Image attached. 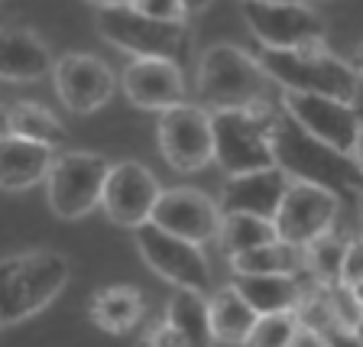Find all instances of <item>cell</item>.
Returning <instances> with one entry per match:
<instances>
[{
	"instance_id": "cell-1",
	"label": "cell",
	"mask_w": 363,
	"mask_h": 347,
	"mask_svg": "<svg viewBox=\"0 0 363 347\" xmlns=\"http://www.w3.org/2000/svg\"><path fill=\"white\" fill-rule=\"evenodd\" d=\"M272 156L289 179L321 185V189L334 192L340 202L363 195V172L354 153H344L311 136L286 111L276 114V123H272Z\"/></svg>"
},
{
	"instance_id": "cell-2",
	"label": "cell",
	"mask_w": 363,
	"mask_h": 347,
	"mask_svg": "<svg viewBox=\"0 0 363 347\" xmlns=\"http://www.w3.org/2000/svg\"><path fill=\"white\" fill-rule=\"evenodd\" d=\"M72 280V260L59 250H26L0 260V318L20 325L55 302Z\"/></svg>"
},
{
	"instance_id": "cell-3",
	"label": "cell",
	"mask_w": 363,
	"mask_h": 347,
	"mask_svg": "<svg viewBox=\"0 0 363 347\" xmlns=\"http://www.w3.org/2000/svg\"><path fill=\"white\" fill-rule=\"evenodd\" d=\"M259 68L282 91H308L331 98L357 101L363 82L347 59L325 49V43L295 45V49H259Z\"/></svg>"
},
{
	"instance_id": "cell-4",
	"label": "cell",
	"mask_w": 363,
	"mask_h": 347,
	"mask_svg": "<svg viewBox=\"0 0 363 347\" xmlns=\"http://www.w3.org/2000/svg\"><path fill=\"white\" fill-rule=\"evenodd\" d=\"M101 39L113 49L133 55V59H169L185 62L191 59V30L189 23H166L156 16H146L133 4L121 7H98L94 16Z\"/></svg>"
},
{
	"instance_id": "cell-5",
	"label": "cell",
	"mask_w": 363,
	"mask_h": 347,
	"mask_svg": "<svg viewBox=\"0 0 363 347\" xmlns=\"http://www.w3.org/2000/svg\"><path fill=\"white\" fill-rule=\"evenodd\" d=\"M272 123H276V111H269L266 101L253 107L211 111L214 163L227 175L276 166V156H272Z\"/></svg>"
},
{
	"instance_id": "cell-6",
	"label": "cell",
	"mask_w": 363,
	"mask_h": 347,
	"mask_svg": "<svg viewBox=\"0 0 363 347\" xmlns=\"http://www.w3.org/2000/svg\"><path fill=\"white\" fill-rule=\"evenodd\" d=\"M269 78L259 68L253 55H247L240 45L218 43L208 45L198 62V98L208 104V111L224 107H253L266 101Z\"/></svg>"
},
{
	"instance_id": "cell-7",
	"label": "cell",
	"mask_w": 363,
	"mask_h": 347,
	"mask_svg": "<svg viewBox=\"0 0 363 347\" xmlns=\"http://www.w3.org/2000/svg\"><path fill=\"white\" fill-rule=\"evenodd\" d=\"M107 163L101 153H62L52 159V169L45 175V202L55 218L82 221L94 208H101V189L107 179Z\"/></svg>"
},
{
	"instance_id": "cell-8",
	"label": "cell",
	"mask_w": 363,
	"mask_h": 347,
	"mask_svg": "<svg viewBox=\"0 0 363 347\" xmlns=\"http://www.w3.org/2000/svg\"><path fill=\"white\" fill-rule=\"evenodd\" d=\"M133 241L143 263L156 272L159 280H166L169 286L198 289V292L211 289V266H208L201 243L172 234V231L152 224V221L133 227Z\"/></svg>"
},
{
	"instance_id": "cell-9",
	"label": "cell",
	"mask_w": 363,
	"mask_h": 347,
	"mask_svg": "<svg viewBox=\"0 0 363 347\" xmlns=\"http://www.w3.org/2000/svg\"><path fill=\"white\" fill-rule=\"evenodd\" d=\"M240 13L263 49L325 43V23L305 0H240Z\"/></svg>"
},
{
	"instance_id": "cell-10",
	"label": "cell",
	"mask_w": 363,
	"mask_h": 347,
	"mask_svg": "<svg viewBox=\"0 0 363 347\" xmlns=\"http://www.w3.org/2000/svg\"><path fill=\"white\" fill-rule=\"evenodd\" d=\"M159 153L175 172H198L214 163V136H211V111L201 104H172L159 111L156 121Z\"/></svg>"
},
{
	"instance_id": "cell-11",
	"label": "cell",
	"mask_w": 363,
	"mask_h": 347,
	"mask_svg": "<svg viewBox=\"0 0 363 347\" xmlns=\"http://www.w3.org/2000/svg\"><path fill=\"white\" fill-rule=\"evenodd\" d=\"M159 192H162V185L150 166H143L140 159H121V163H111V169H107L104 189H101V208L113 224L133 231L152 218Z\"/></svg>"
},
{
	"instance_id": "cell-12",
	"label": "cell",
	"mask_w": 363,
	"mask_h": 347,
	"mask_svg": "<svg viewBox=\"0 0 363 347\" xmlns=\"http://www.w3.org/2000/svg\"><path fill=\"white\" fill-rule=\"evenodd\" d=\"M337 214H340V198L334 192L321 189V185H311V182L292 179L279 208H276V214H272V224H276V237L279 241L305 247L318 234L331 231L337 224Z\"/></svg>"
},
{
	"instance_id": "cell-13",
	"label": "cell",
	"mask_w": 363,
	"mask_h": 347,
	"mask_svg": "<svg viewBox=\"0 0 363 347\" xmlns=\"http://www.w3.org/2000/svg\"><path fill=\"white\" fill-rule=\"evenodd\" d=\"M282 111L295 123H302L311 136L344 153H354L357 133L363 123L354 101L331 98V94H308V91H282Z\"/></svg>"
},
{
	"instance_id": "cell-14",
	"label": "cell",
	"mask_w": 363,
	"mask_h": 347,
	"mask_svg": "<svg viewBox=\"0 0 363 347\" xmlns=\"http://www.w3.org/2000/svg\"><path fill=\"white\" fill-rule=\"evenodd\" d=\"M52 84L65 111L82 114V117L101 111L117 91V78H113L111 65L91 53L59 55L52 65Z\"/></svg>"
},
{
	"instance_id": "cell-15",
	"label": "cell",
	"mask_w": 363,
	"mask_h": 347,
	"mask_svg": "<svg viewBox=\"0 0 363 347\" xmlns=\"http://www.w3.org/2000/svg\"><path fill=\"white\" fill-rule=\"evenodd\" d=\"M220 204L214 198H208L201 189L191 185H172V189L159 192V202L152 208V224L166 227L179 237H189L195 243H214L220 231Z\"/></svg>"
},
{
	"instance_id": "cell-16",
	"label": "cell",
	"mask_w": 363,
	"mask_h": 347,
	"mask_svg": "<svg viewBox=\"0 0 363 347\" xmlns=\"http://www.w3.org/2000/svg\"><path fill=\"white\" fill-rule=\"evenodd\" d=\"M123 98L140 111H166L185 101V72L169 59H133L121 75Z\"/></svg>"
},
{
	"instance_id": "cell-17",
	"label": "cell",
	"mask_w": 363,
	"mask_h": 347,
	"mask_svg": "<svg viewBox=\"0 0 363 347\" xmlns=\"http://www.w3.org/2000/svg\"><path fill=\"white\" fill-rule=\"evenodd\" d=\"M289 175L279 166H263L250 169V172L227 175L224 189H220V211H243V214H259V218H272L279 208L282 195L289 189Z\"/></svg>"
},
{
	"instance_id": "cell-18",
	"label": "cell",
	"mask_w": 363,
	"mask_h": 347,
	"mask_svg": "<svg viewBox=\"0 0 363 347\" xmlns=\"http://www.w3.org/2000/svg\"><path fill=\"white\" fill-rule=\"evenodd\" d=\"M55 150L36 140L16 133H0V189L4 192H26L43 185L52 169Z\"/></svg>"
},
{
	"instance_id": "cell-19",
	"label": "cell",
	"mask_w": 363,
	"mask_h": 347,
	"mask_svg": "<svg viewBox=\"0 0 363 347\" xmlns=\"http://www.w3.org/2000/svg\"><path fill=\"white\" fill-rule=\"evenodd\" d=\"M52 53L33 30L0 26V82H43L52 75Z\"/></svg>"
},
{
	"instance_id": "cell-20",
	"label": "cell",
	"mask_w": 363,
	"mask_h": 347,
	"mask_svg": "<svg viewBox=\"0 0 363 347\" xmlns=\"http://www.w3.org/2000/svg\"><path fill=\"white\" fill-rule=\"evenodd\" d=\"M91 321L107 334H130L146 315L143 289L136 286H107L91 295Z\"/></svg>"
},
{
	"instance_id": "cell-21",
	"label": "cell",
	"mask_w": 363,
	"mask_h": 347,
	"mask_svg": "<svg viewBox=\"0 0 363 347\" xmlns=\"http://www.w3.org/2000/svg\"><path fill=\"white\" fill-rule=\"evenodd\" d=\"M234 286L243 292L257 315L295 309L305 292L298 272H247V276H234Z\"/></svg>"
},
{
	"instance_id": "cell-22",
	"label": "cell",
	"mask_w": 363,
	"mask_h": 347,
	"mask_svg": "<svg viewBox=\"0 0 363 347\" xmlns=\"http://www.w3.org/2000/svg\"><path fill=\"white\" fill-rule=\"evenodd\" d=\"M208 318H211V341L243 344L253 321H257V312L243 299L240 289L230 282V286L218 289L214 295H208Z\"/></svg>"
},
{
	"instance_id": "cell-23",
	"label": "cell",
	"mask_w": 363,
	"mask_h": 347,
	"mask_svg": "<svg viewBox=\"0 0 363 347\" xmlns=\"http://www.w3.org/2000/svg\"><path fill=\"white\" fill-rule=\"evenodd\" d=\"M4 130L52 146V150H59L68 140V130L62 127L59 117H55L49 107L36 104V101H16V104H10L7 111H4Z\"/></svg>"
},
{
	"instance_id": "cell-24",
	"label": "cell",
	"mask_w": 363,
	"mask_h": 347,
	"mask_svg": "<svg viewBox=\"0 0 363 347\" xmlns=\"http://www.w3.org/2000/svg\"><path fill=\"white\" fill-rule=\"evenodd\" d=\"M227 263H230L234 276H247V272H305V253L302 247L272 237L259 247H250L243 253L227 257Z\"/></svg>"
},
{
	"instance_id": "cell-25",
	"label": "cell",
	"mask_w": 363,
	"mask_h": 347,
	"mask_svg": "<svg viewBox=\"0 0 363 347\" xmlns=\"http://www.w3.org/2000/svg\"><path fill=\"white\" fill-rule=\"evenodd\" d=\"M166 325H172L185 344H208L211 341L208 295L198 289H175L166 302Z\"/></svg>"
},
{
	"instance_id": "cell-26",
	"label": "cell",
	"mask_w": 363,
	"mask_h": 347,
	"mask_svg": "<svg viewBox=\"0 0 363 347\" xmlns=\"http://www.w3.org/2000/svg\"><path fill=\"white\" fill-rule=\"evenodd\" d=\"M276 237V224L272 218H259V214H243V211H227L220 218V231H218V247L224 250V257L243 253L250 247L272 241Z\"/></svg>"
},
{
	"instance_id": "cell-27",
	"label": "cell",
	"mask_w": 363,
	"mask_h": 347,
	"mask_svg": "<svg viewBox=\"0 0 363 347\" xmlns=\"http://www.w3.org/2000/svg\"><path fill=\"white\" fill-rule=\"evenodd\" d=\"M344 250H347V237H340L337 231H325L318 234L315 241H308L302 247L305 253V276L321 286H334L340 280V260H344Z\"/></svg>"
},
{
	"instance_id": "cell-28",
	"label": "cell",
	"mask_w": 363,
	"mask_h": 347,
	"mask_svg": "<svg viewBox=\"0 0 363 347\" xmlns=\"http://www.w3.org/2000/svg\"><path fill=\"white\" fill-rule=\"evenodd\" d=\"M295 331H298V312L295 309L266 312V315H257V321H253V328H250L243 344H250V347H286V344H292Z\"/></svg>"
},
{
	"instance_id": "cell-29",
	"label": "cell",
	"mask_w": 363,
	"mask_h": 347,
	"mask_svg": "<svg viewBox=\"0 0 363 347\" xmlns=\"http://www.w3.org/2000/svg\"><path fill=\"white\" fill-rule=\"evenodd\" d=\"M340 286H357L363 282V234L360 237H347V250L340 260Z\"/></svg>"
},
{
	"instance_id": "cell-30",
	"label": "cell",
	"mask_w": 363,
	"mask_h": 347,
	"mask_svg": "<svg viewBox=\"0 0 363 347\" xmlns=\"http://www.w3.org/2000/svg\"><path fill=\"white\" fill-rule=\"evenodd\" d=\"M133 7L146 16H156V20L166 23H185L189 20V7L182 0H133Z\"/></svg>"
},
{
	"instance_id": "cell-31",
	"label": "cell",
	"mask_w": 363,
	"mask_h": 347,
	"mask_svg": "<svg viewBox=\"0 0 363 347\" xmlns=\"http://www.w3.org/2000/svg\"><path fill=\"white\" fill-rule=\"evenodd\" d=\"M146 341H150V344H185V341L179 338V331H175L172 325H166V321H162L156 331L146 334Z\"/></svg>"
},
{
	"instance_id": "cell-32",
	"label": "cell",
	"mask_w": 363,
	"mask_h": 347,
	"mask_svg": "<svg viewBox=\"0 0 363 347\" xmlns=\"http://www.w3.org/2000/svg\"><path fill=\"white\" fill-rule=\"evenodd\" d=\"M185 7H189V13H201V10H208L214 4V0H182Z\"/></svg>"
},
{
	"instance_id": "cell-33",
	"label": "cell",
	"mask_w": 363,
	"mask_h": 347,
	"mask_svg": "<svg viewBox=\"0 0 363 347\" xmlns=\"http://www.w3.org/2000/svg\"><path fill=\"white\" fill-rule=\"evenodd\" d=\"M354 159H357V166H360V172H363V123H360V133H357V143H354Z\"/></svg>"
},
{
	"instance_id": "cell-34",
	"label": "cell",
	"mask_w": 363,
	"mask_h": 347,
	"mask_svg": "<svg viewBox=\"0 0 363 347\" xmlns=\"http://www.w3.org/2000/svg\"><path fill=\"white\" fill-rule=\"evenodd\" d=\"M84 4H94V7H121V4H133V0H84Z\"/></svg>"
},
{
	"instance_id": "cell-35",
	"label": "cell",
	"mask_w": 363,
	"mask_h": 347,
	"mask_svg": "<svg viewBox=\"0 0 363 347\" xmlns=\"http://www.w3.org/2000/svg\"><path fill=\"white\" fill-rule=\"evenodd\" d=\"M350 65L357 68V75H360V82H363V45H360V49H357V53H354V59H350Z\"/></svg>"
},
{
	"instance_id": "cell-36",
	"label": "cell",
	"mask_w": 363,
	"mask_h": 347,
	"mask_svg": "<svg viewBox=\"0 0 363 347\" xmlns=\"http://www.w3.org/2000/svg\"><path fill=\"white\" fill-rule=\"evenodd\" d=\"M350 334H354V344H363V315L357 318V325L350 328Z\"/></svg>"
},
{
	"instance_id": "cell-37",
	"label": "cell",
	"mask_w": 363,
	"mask_h": 347,
	"mask_svg": "<svg viewBox=\"0 0 363 347\" xmlns=\"http://www.w3.org/2000/svg\"><path fill=\"white\" fill-rule=\"evenodd\" d=\"M357 211H360V221H363V195L357 198Z\"/></svg>"
},
{
	"instance_id": "cell-38",
	"label": "cell",
	"mask_w": 363,
	"mask_h": 347,
	"mask_svg": "<svg viewBox=\"0 0 363 347\" xmlns=\"http://www.w3.org/2000/svg\"><path fill=\"white\" fill-rule=\"evenodd\" d=\"M0 328H4V318H0Z\"/></svg>"
}]
</instances>
